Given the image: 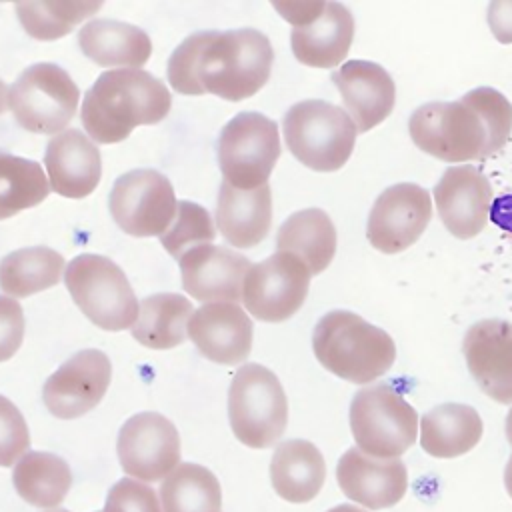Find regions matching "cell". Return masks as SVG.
I'll return each instance as SVG.
<instances>
[{
    "mask_svg": "<svg viewBox=\"0 0 512 512\" xmlns=\"http://www.w3.org/2000/svg\"><path fill=\"white\" fill-rule=\"evenodd\" d=\"M274 50L254 28L196 32L168 58L170 86L188 96L216 94L230 102L254 96L270 78Z\"/></svg>",
    "mask_w": 512,
    "mask_h": 512,
    "instance_id": "obj_1",
    "label": "cell"
},
{
    "mask_svg": "<svg viewBox=\"0 0 512 512\" xmlns=\"http://www.w3.org/2000/svg\"><path fill=\"white\" fill-rule=\"evenodd\" d=\"M172 96L162 80L140 68L108 70L84 96L80 118L88 136L116 144L136 126L158 124L168 116Z\"/></svg>",
    "mask_w": 512,
    "mask_h": 512,
    "instance_id": "obj_2",
    "label": "cell"
},
{
    "mask_svg": "<svg viewBox=\"0 0 512 512\" xmlns=\"http://www.w3.org/2000/svg\"><path fill=\"white\" fill-rule=\"evenodd\" d=\"M312 350L328 372L352 384L374 382L396 360L392 336L350 310H332L318 320Z\"/></svg>",
    "mask_w": 512,
    "mask_h": 512,
    "instance_id": "obj_3",
    "label": "cell"
},
{
    "mask_svg": "<svg viewBox=\"0 0 512 512\" xmlns=\"http://www.w3.org/2000/svg\"><path fill=\"white\" fill-rule=\"evenodd\" d=\"M282 132L292 156L316 172L340 170L352 156L358 134L348 112L326 100H302L290 106Z\"/></svg>",
    "mask_w": 512,
    "mask_h": 512,
    "instance_id": "obj_4",
    "label": "cell"
},
{
    "mask_svg": "<svg viewBox=\"0 0 512 512\" xmlns=\"http://www.w3.org/2000/svg\"><path fill=\"white\" fill-rule=\"evenodd\" d=\"M408 132L416 148L444 162H466L494 154L484 118L462 98L422 104L410 114Z\"/></svg>",
    "mask_w": 512,
    "mask_h": 512,
    "instance_id": "obj_5",
    "label": "cell"
},
{
    "mask_svg": "<svg viewBox=\"0 0 512 512\" xmlns=\"http://www.w3.org/2000/svg\"><path fill=\"white\" fill-rule=\"evenodd\" d=\"M228 418L248 448L278 442L288 424V400L276 374L256 362L238 368L228 388Z\"/></svg>",
    "mask_w": 512,
    "mask_h": 512,
    "instance_id": "obj_6",
    "label": "cell"
},
{
    "mask_svg": "<svg viewBox=\"0 0 512 512\" xmlns=\"http://www.w3.org/2000/svg\"><path fill=\"white\" fill-rule=\"evenodd\" d=\"M66 288L84 316L102 330H126L138 320L140 302L122 268L100 254L72 258L64 272Z\"/></svg>",
    "mask_w": 512,
    "mask_h": 512,
    "instance_id": "obj_7",
    "label": "cell"
},
{
    "mask_svg": "<svg viewBox=\"0 0 512 512\" xmlns=\"http://www.w3.org/2000/svg\"><path fill=\"white\" fill-rule=\"evenodd\" d=\"M418 414L388 384L360 388L350 402V430L356 446L374 458H400L418 436Z\"/></svg>",
    "mask_w": 512,
    "mask_h": 512,
    "instance_id": "obj_8",
    "label": "cell"
},
{
    "mask_svg": "<svg viewBox=\"0 0 512 512\" xmlns=\"http://www.w3.org/2000/svg\"><path fill=\"white\" fill-rule=\"evenodd\" d=\"M280 152L278 124L260 112L236 114L224 124L216 142L220 172L240 190L268 184Z\"/></svg>",
    "mask_w": 512,
    "mask_h": 512,
    "instance_id": "obj_9",
    "label": "cell"
},
{
    "mask_svg": "<svg viewBox=\"0 0 512 512\" xmlns=\"http://www.w3.org/2000/svg\"><path fill=\"white\" fill-rule=\"evenodd\" d=\"M80 90L70 74L52 62L26 68L8 90V106L18 124L36 134H56L70 124Z\"/></svg>",
    "mask_w": 512,
    "mask_h": 512,
    "instance_id": "obj_10",
    "label": "cell"
},
{
    "mask_svg": "<svg viewBox=\"0 0 512 512\" xmlns=\"http://www.w3.org/2000/svg\"><path fill=\"white\" fill-rule=\"evenodd\" d=\"M170 180L156 170L138 168L122 174L108 198L114 222L130 236H162L176 216Z\"/></svg>",
    "mask_w": 512,
    "mask_h": 512,
    "instance_id": "obj_11",
    "label": "cell"
},
{
    "mask_svg": "<svg viewBox=\"0 0 512 512\" xmlns=\"http://www.w3.org/2000/svg\"><path fill=\"white\" fill-rule=\"evenodd\" d=\"M310 276L298 256L276 252L248 270L242 286L244 306L256 320L284 322L304 304Z\"/></svg>",
    "mask_w": 512,
    "mask_h": 512,
    "instance_id": "obj_12",
    "label": "cell"
},
{
    "mask_svg": "<svg viewBox=\"0 0 512 512\" xmlns=\"http://www.w3.org/2000/svg\"><path fill=\"white\" fill-rule=\"evenodd\" d=\"M118 460L122 470L144 482L166 478L180 462L176 426L158 412L130 416L118 432Z\"/></svg>",
    "mask_w": 512,
    "mask_h": 512,
    "instance_id": "obj_13",
    "label": "cell"
},
{
    "mask_svg": "<svg viewBox=\"0 0 512 512\" xmlns=\"http://www.w3.org/2000/svg\"><path fill=\"white\" fill-rule=\"evenodd\" d=\"M430 218L432 198L426 188L412 182L392 184L372 204L366 236L372 248L398 254L422 236Z\"/></svg>",
    "mask_w": 512,
    "mask_h": 512,
    "instance_id": "obj_14",
    "label": "cell"
},
{
    "mask_svg": "<svg viewBox=\"0 0 512 512\" xmlns=\"http://www.w3.org/2000/svg\"><path fill=\"white\" fill-rule=\"evenodd\" d=\"M110 378L112 364L104 352L80 350L44 382V406L62 420L84 416L104 398Z\"/></svg>",
    "mask_w": 512,
    "mask_h": 512,
    "instance_id": "obj_15",
    "label": "cell"
},
{
    "mask_svg": "<svg viewBox=\"0 0 512 512\" xmlns=\"http://www.w3.org/2000/svg\"><path fill=\"white\" fill-rule=\"evenodd\" d=\"M492 186L472 164L450 166L434 186V204L444 228L460 238L478 236L490 220Z\"/></svg>",
    "mask_w": 512,
    "mask_h": 512,
    "instance_id": "obj_16",
    "label": "cell"
},
{
    "mask_svg": "<svg viewBox=\"0 0 512 512\" xmlns=\"http://www.w3.org/2000/svg\"><path fill=\"white\" fill-rule=\"evenodd\" d=\"M462 352L478 388L498 404H512V324L496 318L472 324Z\"/></svg>",
    "mask_w": 512,
    "mask_h": 512,
    "instance_id": "obj_17",
    "label": "cell"
},
{
    "mask_svg": "<svg viewBox=\"0 0 512 512\" xmlns=\"http://www.w3.org/2000/svg\"><path fill=\"white\" fill-rule=\"evenodd\" d=\"M336 480L346 498L368 510L390 508L408 490V470L400 458H374L358 446L340 456Z\"/></svg>",
    "mask_w": 512,
    "mask_h": 512,
    "instance_id": "obj_18",
    "label": "cell"
},
{
    "mask_svg": "<svg viewBox=\"0 0 512 512\" xmlns=\"http://www.w3.org/2000/svg\"><path fill=\"white\" fill-rule=\"evenodd\" d=\"M184 290L202 302H238L252 264L226 246H196L180 260Z\"/></svg>",
    "mask_w": 512,
    "mask_h": 512,
    "instance_id": "obj_19",
    "label": "cell"
},
{
    "mask_svg": "<svg viewBox=\"0 0 512 512\" xmlns=\"http://www.w3.org/2000/svg\"><path fill=\"white\" fill-rule=\"evenodd\" d=\"M254 324L236 302H206L188 322V338L216 364H240L252 350Z\"/></svg>",
    "mask_w": 512,
    "mask_h": 512,
    "instance_id": "obj_20",
    "label": "cell"
},
{
    "mask_svg": "<svg viewBox=\"0 0 512 512\" xmlns=\"http://www.w3.org/2000/svg\"><path fill=\"white\" fill-rule=\"evenodd\" d=\"M332 82L340 90L358 134L372 130L390 116L396 102V84L380 64L348 60L332 72Z\"/></svg>",
    "mask_w": 512,
    "mask_h": 512,
    "instance_id": "obj_21",
    "label": "cell"
},
{
    "mask_svg": "<svg viewBox=\"0 0 512 512\" xmlns=\"http://www.w3.org/2000/svg\"><path fill=\"white\" fill-rule=\"evenodd\" d=\"M44 166L50 188L64 198H86L102 176L98 146L76 128L60 132L48 142Z\"/></svg>",
    "mask_w": 512,
    "mask_h": 512,
    "instance_id": "obj_22",
    "label": "cell"
},
{
    "mask_svg": "<svg viewBox=\"0 0 512 512\" xmlns=\"http://www.w3.org/2000/svg\"><path fill=\"white\" fill-rule=\"evenodd\" d=\"M354 40V16L340 2H326L322 14L292 28L290 44L298 62L312 68H334L340 64Z\"/></svg>",
    "mask_w": 512,
    "mask_h": 512,
    "instance_id": "obj_23",
    "label": "cell"
},
{
    "mask_svg": "<svg viewBox=\"0 0 512 512\" xmlns=\"http://www.w3.org/2000/svg\"><path fill=\"white\" fill-rule=\"evenodd\" d=\"M272 224V192L264 184L254 190H240L220 184L216 204V226L220 234L236 248H252L260 244Z\"/></svg>",
    "mask_w": 512,
    "mask_h": 512,
    "instance_id": "obj_24",
    "label": "cell"
},
{
    "mask_svg": "<svg viewBox=\"0 0 512 512\" xmlns=\"http://www.w3.org/2000/svg\"><path fill=\"white\" fill-rule=\"evenodd\" d=\"M270 480L280 498L294 504L310 502L326 480L324 456L308 440L280 442L270 460Z\"/></svg>",
    "mask_w": 512,
    "mask_h": 512,
    "instance_id": "obj_25",
    "label": "cell"
},
{
    "mask_svg": "<svg viewBox=\"0 0 512 512\" xmlns=\"http://www.w3.org/2000/svg\"><path fill=\"white\" fill-rule=\"evenodd\" d=\"M78 46L98 66L140 68L152 54L148 34L128 22L96 18L78 32Z\"/></svg>",
    "mask_w": 512,
    "mask_h": 512,
    "instance_id": "obj_26",
    "label": "cell"
},
{
    "mask_svg": "<svg viewBox=\"0 0 512 512\" xmlns=\"http://www.w3.org/2000/svg\"><path fill=\"white\" fill-rule=\"evenodd\" d=\"M420 446L434 458H456L482 438L484 424L476 408L458 402L434 406L420 418Z\"/></svg>",
    "mask_w": 512,
    "mask_h": 512,
    "instance_id": "obj_27",
    "label": "cell"
},
{
    "mask_svg": "<svg viewBox=\"0 0 512 512\" xmlns=\"http://www.w3.org/2000/svg\"><path fill=\"white\" fill-rule=\"evenodd\" d=\"M276 248L298 256L316 276L330 266L336 254V228L324 210L304 208L282 222Z\"/></svg>",
    "mask_w": 512,
    "mask_h": 512,
    "instance_id": "obj_28",
    "label": "cell"
},
{
    "mask_svg": "<svg viewBox=\"0 0 512 512\" xmlns=\"http://www.w3.org/2000/svg\"><path fill=\"white\" fill-rule=\"evenodd\" d=\"M194 308L188 298L174 292H160L140 302L132 336L146 348L168 350L188 338V322Z\"/></svg>",
    "mask_w": 512,
    "mask_h": 512,
    "instance_id": "obj_29",
    "label": "cell"
},
{
    "mask_svg": "<svg viewBox=\"0 0 512 512\" xmlns=\"http://www.w3.org/2000/svg\"><path fill=\"white\" fill-rule=\"evenodd\" d=\"M18 496L36 508H56L72 486V470L64 458L50 452H26L12 472Z\"/></svg>",
    "mask_w": 512,
    "mask_h": 512,
    "instance_id": "obj_30",
    "label": "cell"
},
{
    "mask_svg": "<svg viewBox=\"0 0 512 512\" xmlns=\"http://www.w3.org/2000/svg\"><path fill=\"white\" fill-rule=\"evenodd\" d=\"M64 256L48 246H30L10 252L0 260V288L16 298H26L58 284Z\"/></svg>",
    "mask_w": 512,
    "mask_h": 512,
    "instance_id": "obj_31",
    "label": "cell"
},
{
    "mask_svg": "<svg viewBox=\"0 0 512 512\" xmlns=\"http://www.w3.org/2000/svg\"><path fill=\"white\" fill-rule=\"evenodd\" d=\"M162 512H220L218 478L194 462L178 464L160 484Z\"/></svg>",
    "mask_w": 512,
    "mask_h": 512,
    "instance_id": "obj_32",
    "label": "cell"
},
{
    "mask_svg": "<svg viewBox=\"0 0 512 512\" xmlns=\"http://www.w3.org/2000/svg\"><path fill=\"white\" fill-rule=\"evenodd\" d=\"M48 192L50 186L38 162L0 152V220L40 204Z\"/></svg>",
    "mask_w": 512,
    "mask_h": 512,
    "instance_id": "obj_33",
    "label": "cell"
},
{
    "mask_svg": "<svg viewBox=\"0 0 512 512\" xmlns=\"http://www.w3.org/2000/svg\"><path fill=\"white\" fill-rule=\"evenodd\" d=\"M102 2H72V0H52V2H20L16 4V14L22 28L36 40H56L66 36L84 18L98 12Z\"/></svg>",
    "mask_w": 512,
    "mask_h": 512,
    "instance_id": "obj_34",
    "label": "cell"
},
{
    "mask_svg": "<svg viewBox=\"0 0 512 512\" xmlns=\"http://www.w3.org/2000/svg\"><path fill=\"white\" fill-rule=\"evenodd\" d=\"M216 236L210 214L196 202L180 200L170 228L160 236L162 246L180 260L188 250L210 244Z\"/></svg>",
    "mask_w": 512,
    "mask_h": 512,
    "instance_id": "obj_35",
    "label": "cell"
},
{
    "mask_svg": "<svg viewBox=\"0 0 512 512\" xmlns=\"http://www.w3.org/2000/svg\"><path fill=\"white\" fill-rule=\"evenodd\" d=\"M460 98L478 110L490 130L494 152L500 150L508 142L512 132V104L508 102V98L490 86L472 88Z\"/></svg>",
    "mask_w": 512,
    "mask_h": 512,
    "instance_id": "obj_36",
    "label": "cell"
},
{
    "mask_svg": "<svg viewBox=\"0 0 512 512\" xmlns=\"http://www.w3.org/2000/svg\"><path fill=\"white\" fill-rule=\"evenodd\" d=\"M30 448V432L20 410L0 394V466H12Z\"/></svg>",
    "mask_w": 512,
    "mask_h": 512,
    "instance_id": "obj_37",
    "label": "cell"
},
{
    "mask_svg": "<svg viewBox=\"0 0 512 512\" xmlns=\"http://www.w3.org/2000/svg\"><path fill=\"white\" fill-rule=\"evenodd\" d=\"M104 512H162L156 492L132 478L118 480L106 496Z\"/></svg>",
    "mask_w": 512,
    "mask_h": 512,
    "instance_id": "obj_38",
    "label": "cell"
},
{
    "mask_svg": "<svg viewBox=\"0 0 512 512\" xmlns=\"http://www.w3.org/2000/svg\"><path fill=\"white\" fill-rule=\"evenodd\" d=\"M24 338V314L14 298L0 296V362L10 360Z\"/></svg>",
    "mask_w": 512,
    "mask_h": 512,
    "instance_id": "obj_39",
    "label": "cell"
},
{
    "mask_svg": "<svg viewBox=\"0 0 512 512\" xmlns=\"http://www.w3.org/2000/svg\"><path fill=\"white\" fill-rule=\"evenodd\" d=\"M272 6L280 12V16L286 22H290L294 28H298V26H306V24L314 22L322 14L326 2H322V0L320 2L318 0H314V2H272Z\"/></svg>",
    "mask_w": 512,
    "mask_h": 512,
    "instance_id": "obj_40",
    "label": "cell"
},
{
    "mask_svg": "<svg viewBox=\"0 0 512 512\" xmlns=\"http://www.w3.org/2000/svg\"><path fill=\"white\" fill-rule=\"evenodd\" d=\"M488 26L502 44H512V0H494L488 4Z\"/></svg>",
    "mask_w": 512,
    "mask_h": 512,
    "instance_id": "obj_41",
    "label": "cell"
},
{
    "mask_svg": "<svg viewBox=\"0 0 512 512\" xmlns=\"http://www.w3.org/2000/svg\"><path fill=\"white\" fill-rule=\"evenodd\" d=\"M490 220L506 230V232H512V192L508 194H502L498 198L492 200V206H490Z\"/></svg>",
    "mask_w": 512,
    "mask_h": 512,
    "instance_id": "obj_42",
    "label": "cell"
},
{
    "mask_svg": "<svg viewBox=\"0 0 512 512\" xmlns=\"http://www.w3.org/2000/svg\"><path fill=\"white\" fill-rule=\"evenodd\" d=\"M504 486H506L508 496L512 498V454H510V458L506 462V468H504Z\"/></svg>",
    "mask_w": 512,
    "mask_h": 512,
    "instance_id": "obj_43",
    "label": "cell"
},
{
    "mask_svg": "<svg viewBox=\"0 0 512 512\" xmlns=\"http://www.w3.org/2000/svg\"><path fill=\"white\" fill-rule=\"evenodd\" d=\"M326 512H368V510L358 508V506H352V504H338V506H334V508H330V510H326Z\"/></svg>",
    "mask_w": 512,
    "mask_h": 512,
    "instance_id": "obj_44",
    "label": "cell"
},
{
    "mask_svg": "<svg viewBox=\"0 0 512 512\" xmlns=\"http://www.w3.org/2000/svg\"><path fill=\"white\" fill-rule=\"evenodd\" d=\"M6 102H8V90H6L4 82L0 80V114L4 112V108H6Z\"/></svg>",
    "mask_w": 512,
    "mask_h": 512,
    "instance_id": "obj_45",
    "label": "cell"
},
{
    "mask_svg": "<svg viewBox=\"0 0 512 512\" xmlns=\"http://www.w3.org/2000/svg\"><path fill=\"white\" fill-rule=\"evenodd\" d=\"M506 440L512 444V408L508 410V414H506Z\"/></svg>",
    "mask_w": 512,
    "mask_h": 512,
    "instance_id": "obj_46",
    "label": "cell"
},
{
    "mask_svg": "<svg viewBox=\"0 0 512 512\" xmlns=\"http://www.w3.org/2000/svg\"><path fill=\"white\" fill-rule=\"evenodd\" d=\"M48 512H70V510H64V508H52V510H48Z\"/></svg>",
    "mask_w": 512,
    "mask_h": 512,
    "instance_id": "obj_47",
    "label": "cell"
}]
</instances>
